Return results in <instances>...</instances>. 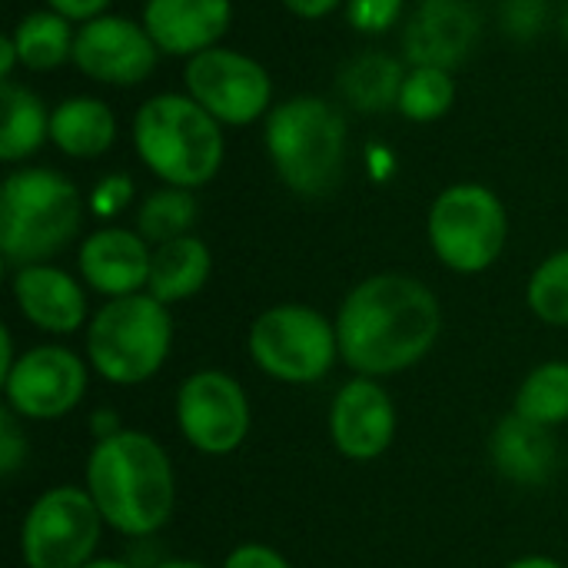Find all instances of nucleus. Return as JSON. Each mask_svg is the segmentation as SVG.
<instances>
[{
	"label": "nucleus",
	"instance_id": "nucleus-27",
	"mask_svg": "<svg viewBox=\"0 0 568 568\" xmlns=\"http://www.w3.org/2000/svg\"><path fill=\"white\" fill-rule=\"evenodd\" d=\"M456 103V77L443 67H409L396 110L413 123H436Z\"/></svg>",
	"mask_w": 568,
	"mask_h": 568
},
{
	"label": "nucleus",
	"instance_id": "nucleus-11",
	"mask_svg": "<svg viewBox=\"0 0 568 568\" xmlns=\"http://www.w3.org/2000/svg\"><path fill=\"white\" fill-rule=\"evenodd\" d=\"M176 426L203 456H230L250 433V399L223 369H200L176 389Z\"/></svg>",
	"mask_w": 568,
	"mask_h": 568
},
{
	"label": "nucleus",
	"instance_id": "nucleus-25",
	"mask_svg": "<svg viewBox=\"0 0 568 568\" xmlns=\"http://www.w3.org/2000/svg\"><path fill=\"white\" fill-rule=\"evenodd\" d=\"M196 216H200V210H196L193 190L160 186V190H153L140 203V210H136V233L150 246H160V243L190 236L193 226H196Z\"/></svg>",
	"mask_w": 568,
	"mask_h": 568
},
{
	"label": "nucleus",
	"instance_id": "nucleus-5",
	"mask_svg": "<svg viewBox=\"0 0 568 568\" xmlns=\"http://www.w3.org/2000/svg\"><path fill=\"white\" fill-rule=\"evenodd\" d=\"M83 196L70 176L50 166H17L0 190V253L7 266L47 263L83 226Z\"/></svg>",
	"mask_w": 568,
	"mask_h": 568
},
{
	"label": "nucleus",
	"instance_id": "nucleus-41",
	"mask_svg": "<svg viewBox=\"0 0 568 568\" xmlns=\"http://www.w3.org/2000/svg\"><path fill=\"white\" fill-rule=\"evenodd\" d=\"M562 30H566V37H568V7H566V17H562Z\"/></svg>",
	"mask_w": 568,
	"mask_h": 568
},
{
	"label": "nucleus",
	"instance_id": "nucleus-34",
	"mask_svg": "<svg viewBox=\"0 0 568 568\" xmlns=\"http://www.w3.org/2000/svg\"><path fill=\"white\" fill-rule=\"evenodd\" d=\"M110 3L113 0H43V7H50L53 13H60V17H67L70 23H87V20H93V17H103V13H110Z\"/></svg>",
	"mask_w": 568,
	"mask_h": 568
},
{
	"label": "nucleus",
	"instance_id": "nucleus-19",
	"mask_svg": "<svg viewBox=\"0 0 568 568\" xmlns=\"http://www.w3.org/2000/svg\"><path fill=\"white\" fill-rule=\"evenodd\" d=\"M489 449L496 469L519 486H542L559 463V446L552 433L516 413L496 426Z\"/></svg>",
	"mask_w": 568,
	"mask_h": 568
},
{
	"label": "nucleus",
	"instance_id": "nucleus-38",
	"mask_svg": "<svg viewBox=\"0 0 568 568\" xmlns=\"http://www.w3.org/2000/svg\"><path fill=\"white\" fill-rule=\"evenodd\" d=\"M506 568H562L556 559H549V556H526V559H516L513 566Z\"/></svg>",
	"mask_w": 568,
	"mask_h": 568
},
{
	"label": "nucleus",
	"instance_id": "nucleus-31",
	"mask_svg": "<svg viewBox=\"0 0 568 568\" xmlns=\"http://www.w3.org/2000/svg\"><path fill=\"white\" fill-rule=\"evenodd\" d=\"M27 459V436L20 429V416L7 406L0 413V473L13 476Z\"/></svg>",
	"mask_w": 568,
	"mask_h": 568
},
{
	"label": "nucleus",
	"instance_id": "nucleus-4",
	"mask_svg": "<svg viewBox=\"0 0 568 568\" xmlns=\"http://www.w3.org/2000/svg\"><path fill=\"white\" fill-rule=\"evenodd\" d=\"M133 150L163 183L203 190L216 180L226 156L223 123L213 120L190 93H153L133 113Z\"/></svg>",
	"mask_w": 568,
	"mask_h": 568
},
{
	"label": "nucleus",
	"instance_id": "nucleus-33",
	"mask_svg": "<svg viewBox=\"0 0 568 568\" xmlns=\"http://www.w3.org/2000/svg\"><path fill=\"white\" fill-rule=\"evenodd\" d=\"M223 568H293L276 549L263 546V542H246V546H236Z\"/></svg>",
	"mask_w": 568,
	"mask_h": 568
},
{
	"label": "nucleus",
	"instance_id": "nucleus-20",
	"mask_svg": "<svg viewBox=\"0 0 568 568\" xmlns=\"http://www.w3.org/2000/svg\"><path fill=\"white\" fill-rule=\"evenodd\" d=\"M50 143L70 160H100L116 143V116L106 100L73 93L50 110Z\"/></svg>",
	"mask_w": 568,
	"mask_h": 568
},
{
	"label": "nucleus",
	"instance_id": "nucleus-23",
	"mask_svg": "<svg viewBox=\"0 0 568 568\" xmlns=\"http://www.w3.org/2000/svg\"><path fill=\"white\" fill-rule=\"evenodd\" d=\"M409 67L389 53H359L339 73V97L359 113H386L399 103V87Z\"/></svg>",
	"mask_w": 568,
	"mask_h": 568
},
{
	"label": "nucleus",
	"instance_id": "nucleus-36",
	"mask_svg": "<svg viewBox=\"0 0 568 568\" xmlns=\"http://www.w3.org/2000/svg\"><path fill=\"white\" fill-rule=\"evenodd\" d=\"M20 67V57H17V47L10 40V33L0 40V80H13V70Z\"/></svg>",
	"mask_w": 568,
	"mask_h": 568
},
{
	"label": "nucleus",
	"instance_id": "nucleus-39",
	"mask_svg": "<svg viewBox=\"0 0 568 568\" xmlns=\"http://www.w3.org/2000/svg\"><path fill=\"white\" fill-rule=\"evenodd\" d=\"M153 568H210V566H203V562H193V559H163V562H156Z\"/></svg>",
	"mask_w": 568,
	"mask_h": 568
},
{
	"label": "nucleus",
	"instance_id": "nucleus-30",
	"mask_svg": "<svg viewBox=\"0 0 568 568\" xmlns=\"http://www.w3.org/2000/svg\"><path fill=\"white\" fill-rule=\"evenodd\" d=\"M130 203H133V180L126 173H106V176H100L97 186L87 196V210H93V216H100V220L120 216Z\"/></svg>",
	"mask_w": 568,
	"mask_h": 568
},
{
	"label": "nucleus",
	"instance_id": "nucleus-22",
	"mask_svg": "<svg viewBox=\"0 0 568 568\" xmlns=\"http://www.w3.org/2000/svg\"><path fill=\"white\" fill-rule=\"evenodd\" d=\"M43 143H50V110L43 100L17 80H0V160L27 163Z\"/></svg>",
	"mask_w": 568,
	"mask_h": 568
},
{
	"label": "nucleus",
	"instance_id": "nucleus-26",
	"mask_svg": "<svg viewBox=\"0 0 568 568\" xmlns=\"http://www.w3.org/2000/svg\"><path fill=\"white\" fill-rule=\"evenodd\" d=\"M513 413L546 429L568 423V363L536 366L523 379Z\"/></svg>",
	"mask_w": 568,
	"mask_h": 568
},
{
	"label": "nucleus",
	"instance_id": "nucleus-13",
	"mask_svg": "<svg viewBox=\"0 0 568 568\" xmlns=\"http://www.w3.org/2000/svg\"><path fill=\"white\" fill-rule=\"evenodd\" d=\"M0 386L20 419H63L87 396V363L67 346H33L13 363Z\"/></svg>",
	"mask_w": 568,
	"mask_h": 568
},
{
	"label": "nucleus",
	"instance_id": "nucleus-17",
	"mask_svg": "<svg viewBox=\"0 0 568 568\" xmlns=\"http://www.w3.org/2000/svg\"><path fill=\"white\" fill-rule=\"evenodd\" d=\"M140 20L163 57L190 60L220 47L233 23V0H146Z\"/></svg>",
	"mask_w": 568,
	"mask_h": 568
},
{
	"label": "nucleus",
	"instance_id": "nucleus-8",
	"mask_svg": "<svg viewBox=\"0 0 568 568\" xmlns=\"http://www.w3.org/2000/svg\"><path fill=\"white\" fill-rule=\"evenodd\" d=\"M250 356L276 383H320L339 359L336 323L303 303H280L250 326Z\"/></svg>",
	"mask_w": 568,
	"mask_h": 568
},
{
	"label": "nucleus",
	"instance_id": "nucleus-14",
	"mask_svg": "<svg viewBox=\"0 0 568 568\" xmlns=\"http://www.w3.org/2000/svg\"><path fill=\"white\" fill-rule=\"evenodd\" d=\"M333 446L353 463L379 459L396 439V406L393 396L369 376H356L333 396L329 406Z\"/></svg>",
	"mask_w": 568,
	"mask_h": 568
},
{
	"label": "nucleus",
	"instance_id": "nucleus-12",
	"mask_svg": "<svg viewBox=\"0 0 568 568\" xmlns=\"http://www.w3.org/2000/svg\"><path fill=\"white\" fill-rule=\"evenodd\" d=\"M160 47L146 33L143 20L123 13H103L77 27L73 67L103 87H140L160 63Z\"/></svg>",
	"mask_w": 568,
	"mask_h": 568
},
{
	"label": "nucleus",
	"instance_id": "nucleus-35",
	"mask_svg": "<svg viewBox=\"0 0 568 568\" xmlns=\"http://www.w3.org/2000/svg\"><path fill=\"white\" fill-rule=\"evenodd\" d=\"M280 3L300 20H323L329 13H336L339 7H346V0H280Z\"/></svg>",
	"mask_w": 568,
	"mask_h": 568
},
{
	"label": "nucleus",
	"instance_id": "nucleus-24",
	"mask_svg": "<svg viewBox=\"0 0 568 568\" xmlns=\"http://www.w3.org/2000/svg\"><path fill=\"white\" fill-rule=\"evenodd\" d=\"M10 40L17 47L23 70L47 73L73 60L77 23L43 7V10H30L27 17H20L17 27L10 30Z\"/></svg>",
	"mask_w": 568,
	"mask_h": 568
},
{
	"label": "nucleus",
	"instance_id": "nucleus-10",
	"mask_svg": "<svg viewBox=\"0 0 568 568\" xmlns=\"http://www.w3.org/2000/svg\"><path fill=\"white\" fill-rule=\"evenodd\" d=\"M183 93L223 126H253L273 110L270 70L256 57L223 43L186 60Z\"/></svg>",
	"mask_w": 568,
	"mask_h": 568
},
{
	"label": "nucleus",
	"instance_id": "nucleus-9",
	"mask_svg": "<svg viewBox=\"0 0 568 568\" xmlns=\"http://www.w3.org/2000/svg\"><path fill=\"white\" fill-rule=\"evenodd\" d=\"M103 516L87 489H47L23 516L20 556L27 568H83L93 562Z\"/></svg>",
	"mask_w": 568,
	"mask_h": 568
},
{
	"label": "nucleus",
	"instance_id": "nucleus-1",
	"mask_svg": "<svg viewBox=\"0 0 568 568\" xmlns=\"http://www.w3.org/2000/svg\"><path fill=\"white\" fill-rule=\"evenodd\" d=\"M339 359L359 376L383 379L416 366L439 339L436 293L406 273H376L356 283L336 313Z\"/></svg>",
	"mask_w": 568,
	"mask_h": 568
},
{
	"label": "nucleus",
	"instance_id": "nucleus-32",
	"mask_svg": "<svg viewBox=\"0 0 568 568\" xmlns=\"http://www.w3.org/2000/svg\"><path fill=\"white\" fill-rule=\"evenodd\" d=\"M503 20L516 37H536L549 20V3L546 0H506Z\"/></svg>",
	"mask_w": 568,
	"mask_h": 568
},
{
	"label": "nucleus",
	"instance_id": "nucleus-7",
	"mask_svg": "<svg viewBox=\"0 0 568 568\" xmlns=\"http://www.w3.org/2000/svg\"><path fill=\"white\" fill-rule=\"evenodd\" d=\"M426 236L446 270L476 276L503 256L509 240V213L486 183H453L433 200Z\"/></svg>",
	"mask_w": 568,
	"mask_h": 568
},
{
	"label": "nucleus",
	"instance_id": "nucleus-16",
	"mask_svg": "<svg viewBox=\"0 0 568 568\" xmlns=\"http://www.w3.org/2000/svg\"><path fill=\"white\" fill-rule=\"evenodd\" d=\"M150 263H153V246L136 230L126 226L93 230L77 253L80 280L106 300L146 293Z\"/></svg>",
	"mask_w": 568,
	"mask_h": 568
},
{
	"label": "nucleus",
	"instance_id": "nucleus-28",
	"mask_svg": "<svg viewBox=\"0 0 568 568\" xmlns=\"http://www.w3.org/2000/svg\"><path fill=\"white\" fill-rule=\"evenodd\" d=\"M526 303L542 323L568 326V246L536 266L526 286Z\"/></svg>",
	"mask_w": 568,
	"mask_h": 568
},
{
	"label": "nucleus",
	"instance_id": "nucleus-2",
	"mask_svg": "<svg viewBox=\"0 0 568 568\" xmlns=\"http://www.w3.org/2000/svg\"><path fill=\"white\" fill-rule=\"evenodd\" d=\"M87 493L110 529L143 539L170 523L176 476L166 449L153 436L116 429L100 436L87 459Z\"/></svg>",
	"mask_w": 568,
	"mask_h": 568
},
{
	"label": "nucleus",
	"instance_id": "nucleus-6",
	"mask_svg": "<svg viewBox=\"0 0 568 568\" xmlns=\"http://www.w3.org/2000/svg\"><path fill=\"white\" fill-rule=\"evenodd\" d=\"M173 346L170 310L150 293L106 300L87 326V359L113 386L153 379Z\"/></svg>",
	"mask_w": 568,
	"mask_h": 568
},
{
	"label": "nucleus",
	"instance_id": "nucleus-3",
	"mask_svg": "<svg viewBox=\"0 0 568 568\" xmlns=\"http://www.w3.org/2000/svg\"><path fill=\"white\" fill-rule=\"evenodd\" d=\"M263 146L280 176V183L316 200L339 186L349 156V130L343 110L316 93H296L280 103L263 120Z\"/></svg>",
	"mask_w": 568,
	"mask_h": 568
},
{
	"label": "nucleus",
	"instance_id": "nucleus-21",
	"mask_svg": "<svg viewBox=\"0 0 568 568\" xmlns=\"http://www.w3.org/2000/svg\"><path fill=\"white\" fill-rule=\"evenodd\" d=\"M210 273H213V253L200 236L190 233V236L153 246L146 293L160 300L163 306H173V303L196 296L206 286Z\"/></svg>",
	"mask_w": 568,
	"mask_h": 568
},
{
	"label": "nucleus",
	"instance_id": "nucleus-18",
	"mask_svg": "<svg viewBox=\"0 0 568 568\" xmlns=\"http://www.w3.org/2000/svg\"><path fill=\"white\" fill-rule=\"evenodd\" d=\"M17 310L30 326L53 336H70L87 323V293L77 276L50 263L17 266L10 280Z\"/></svg>",
	"mask_w": 568,
	"mask_h": 568
},
{
	"label": "nucleus",
	"instance_id": "nucleus-37",
	"mask_svg": "<svg viewBox=\"0 0 568 568\" xmlns=\"http://www.w3.org/2000/svg\"><path fill=\"white\" fill-rule=\"evenodd\" d=\"M0 343H3V349H0V379L13 369V363L20 359L17 353H13V336H10V326H3L0 329Z\"/></svg>",
	"mask_w": 568,
	"mask_h": 568
},
{
	"label": "nucleus",
	"instance_id": "nucleus-29",
	"mask_svg": "<svg viewBox=\"0 0 568 568\" xmlns=\"http://www.w3.org/2000/svg\"><path fill=\"white\" fill-rule=\"evenodd\" d=\"M346 23L356 33L383 37L389 33L403 17V0H346Z\"/></svg>",
	"mask_w": 568,
	"mask_h": 568
},
{
	"label": "nucleus",
	"instance_id": "nucleus-40",
	"mask_svg": "<svg viewBox=\"0 0 568 568\" xmlns=\"http://www.w3.org/2000/svg\"><path fill=\"white\" fill-rule=\"evenodd\" d=\"M83 568H133V566H126V562H120V559H93V562H87Z\"/></svg>",
	"mask_w": 568,
	"mask_h": 568
},
{
	"label": "nucleus",
	"instance_id": "nucleus-15",
	"mask_svg": "<svg viewBox=\"0 0 568 568\" xmlns=\"http://www.w3.org/2000/svg\"><path fill=\"white\" fill-rule=\"evenodd\" d=\"M479 40V17L466 0H423L403 27L409 67H459Z\"/></svg>",
	"mask_w": 568,
	"mask_h": 568
}]
</instances>
